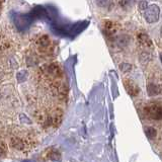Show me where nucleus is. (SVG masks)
Here are the masks:
<instances>
[{"label": "nucleus", "instance_id": "1", "mask_svg": "<svg viewBox=\"0 0 162 162\" xmlns=\"http://www.w3.org/2000/svg\"><path fill=\"white\" fill-rule=\"evenodd\" d=\"M146 117L153 120H161L162 119V104H151L145 107Z\"/></svg>", "mask_w": 162, "mask_h": 162}, {"label": "nucleus", "instance_id": "2", "mask_svg": "<svg viewBox=\"0 0 162 162\" xmlns=\"http://www.w3.org/2000/svg\"><path fill=\"white\" fill-rule=\"evenodd\" d=\"M159 14H160V8H159L156 4H152L147 7L144 16H145V19L147 22L154 23V22L158 21Z\"/></svg>", "mask_w": 162, "mask_h": 162}, {"label": "nucleus", "instance_id": "3", "mask_svg": "<svg viewBox=\"0 0 162 162\" xmlns=\"http://www.w3.org/2000/svg\"><path fill=\"white\" fill-rule=\"evenodd\" d=\"M124 85H125V88L131 96H137L138 93L140 91V88L138 87V85H136L132 80L130 79H125L124 80Z\"/></svg>", "mask_w": 162, "mask_h": 162}, {"label": "nucleus", "instance_id": "4", "mask_svg": "<svg viewBox=\"0 0 162 162\" xmlns=\"http://www.w3.org/2000/svg\"><path fill=\"white\" fill-rule=\"evenodd\" d=\"M138 40L141 45H144L145 47H152V42L146 32H141L138 35Z\"/></svg>", "mask_w": 162, "mask_h": 162}, {"label": "nucleus", "instance_id": "5", "mask_svg": "<svg viewBox=\"0 0 162 162\" xmlns=\"http://www.w3.org/2000/svg\"><path fill=\"white\" fill-rule=\"evenodd\" d=\"M147 92H148L150 96L157 95V94L161 92V87L154 83H150L148 84V86H147Z\"/></svg>", "mask_w": 162, "mask_h": 162}, {"label": "nucleus", "instance_id": "6", "mask_svg": "<svg viewBox=\"0 0 162 162\" xmlns=\"http://www.w3.org/2000/svg\"><path fill=\"white\" fill-rule=\"evenodd\" d=\"M145 135L149 140H153L157 135V131L153 127H146L145 128Z\"/></svg>", "mask_w": 162, "mask_h": 162}, {"label": "nucleus", "instance_id": "7", "mask_svg": "<svg viewBox=\"0 0 162 162\" xmlns=\"http://www.w3.org/2000/svg\"><path fill=\"white\" fill-rule=\"evenodd\" d=\"M11 145L13 146V148H16L19 150H22L25 148V144H23L22 140L19 139V138H12V139H11Z\"/></svg>", "mask_w": 162, "mask_h": 162}, {"label": "nucleus", "instance_id": "8", "mask_svg": "<svg viewBox=\"0 0 162 162\" xmlns=\"http://www.w3.org/2000/svg\"><path fill=\"white\" fill-rule=\"evenodd\" d=\"M48 159L49 160H53V161H59L61 159V157H60L59 152H57L56 150H50V153L48 155Z\"/></svg>", "mask_w": 162, "mask_h": 162}, {"label": "nucleus", "instance_id": "9", "mask_svg": "<svg viewBox=\"0 0 162 162\" xmlns=\"http://www.w3.org/2000/svg\"><path fill=\"white\" fill-rule=\"evenodd\" d=\"M61 122H62V111H56L54 119H53V124H54V126H59L61 124Z\"/></svg>", "mask_w": 162, "mask_h": 162}, {"label": "nucleus", "instance_id": "10", "mask_svg": "<svg viewBox=\"0 0 162 162\" xmlns=\"http://www.w3.org/2000/svg\"><path fill=\"white\" fill-rule=\"evenodd\" d=\"M120 69H121V71H123V72H128L132 69V65L128 63H122L120 65Z\"/></svg>", "mask_w": 162, "mask_h": 162}, {"label": "nucleus", "instance_id": "11", "mask_svg": "<svg viewBox=\"0 0 162 162\" xmlns=\"http://www.w3.org/2000/svg\"><path fill=\"white\" fill-rule=\"evenodd\" d=\"M50 44V40H49V37L47 36H43L42 38L40 39V45L43 46V47H47Z\"/></svg>", "mask_w": 162, "mask_h": 162}, {"label": "nucleus", "instance_id": "12", "mask_svg": "<svg viewBox=\"0 0 162 162\" xmlns=\"http://www.w3.org/2000/svg\"><path fill=\"white\" fill-rule=\"evenodd\" d=\"M0 153H1V157H3V156L7 153V147L5 145V143L3 141H1V148H0Z\"/></svg>", "mask_w": 162, "mask_h": 162}, {"label": "nucleus", "instance_id": "13", "mask_svg": "<svg viewBox=\"0 0 162 162\" xmlns=\"http://www.w3.org/2000/svg\"><path fill=\"white\" fill-rule=\"evenodd\" d=\"M139 7L141 10H146L147 7H148V4H147L146 1H141L140 4H139Z\"/></svg>", "mask_w": 162, "mask_h": 162}, {"label": "nucleus", "instance_id": "14", "mask_svg": "<svg viewBox=\"0 0 162 162\" xmlns=\"http://www.w3.org/2000/svg\"><path fill=\"white\" fill-rule=\"evenodd\" d=\"M132 1H133V0H121V4H122L123 6H126V5H129Z\"/></svg>", "mask_w": 162, "mask_h": 162}, {"label": "nucleus", "instance_id": "15", "mask_svg": "<svg viewBox=\"0 0 162 162\" xmlns=\"http://www.w3.org/2000/svg\"><path fill=\"white\" fill-rule=\"evenodd\" d=\"M160 60L162 61V53H161V54H160Z\"/></svg>", "mask_w": 162, "mask_h": 162}, {"label": "nucleus", "instance_id": "16", "mask_svg": "<svg viewBox=\"0 0 162 162\" xmlns=\"http://www.w3.org/2000/svg\"><path fill=\"white\" fill-rule=\"evenodd\" d=\"M160 35L162 36V28H161V29H160Z\"/></svg>", "mask_w": 162, "mask_h": 162}]
</instances>
